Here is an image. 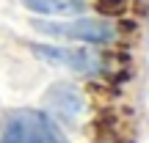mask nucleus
I'll return each mask as SVG.
<instances>
[{
    "label": "nucleus",
    "mask_w": 149,
    "mask_h": 143,
    "mask_svg": "<svg viewBox=\"0 0 149 143\" xmlns=\"http://www.w3.org/2000/svg\"><path fill=\"white\" fill-rule=\"evenodd\" d=\"M0 143H61L53 121L39 110H14L3 121Z\"/></svg>",
    "instance_id": "1"
},
{
    "label": "nucleus",
    "mask_w": 149,
    "mask_h": 143,
    "mask_svg": "<svg viewBox=\"0 0 149 143\" xmlns=\"http://www.w3.org/2000/svg\"><path fill=\"white\" fill-rule=\"evenodd\" d=\"M33 28L50 36H61V39H77V41H91V44H102L113 39V25L102 19H72V22H33Z\"/></svg>",
    "instance_id": "2"
},
{
    "label": "nucleus",
    "mask_w": 149,
    "mask_h": 143,
    "mask_svg": "<svg viewBox=\"0 0 149 143\" xmlns=\"http://www.w3.org/2000/svg\"><path fill=\"white\" fill-rule=\"evenodd\" d=\"M31 53L42 58L50 66H64V69L80 72V74H94L102 69V61L91 50H72V47H50V44H31Z\"/></svg>",
    "instance_id": "3"
},
{
    "label": "nucleus",
    "mask_w": 149,
    "mask_h": 143,
    "mask_svg": "<svg viewBox=\"0 0 149 143\" xmlns=\"http://www.w3.org/2000/svg\"><path fill=\"white\" fill-rule=\"evenodd\" d=\"M47 107L55 110L61 118H77L80 110H83V96L80 91L69 83H55L53 88L47 91Z\"/></svg>",
    "instance_id": "4"
},
{
    "label": "nucleus",
    "mask_w": 149,
    "mask_h": 143,
    "mask_svg": "<svg viewBox=\"0 0 149 143\" xmlns=\"http://www.w3.org/2000/svg\"><path fill=\"white\" fill-rule=\"evenodd\" d=\"M22 6L36 14L66 17V14H80L86 8V0H22Z\"/></svg>",
    "instance_id": "5"
},
{
    "label": "nucleus",
    "mask_w": 149,
    "mask_h": 143,
    "mask_svg": "<svg viewBox=\"0 0 149 143\" xmlns=\"http://www.w3.org/2000/svg\"><path fill=\"white\" fill-rule=\"evenodd\" d=\"M97 6H100L102 14H122L127 8V0H100Z\"/></svg>",
    "instance_id": "6"
}]
</instances>
